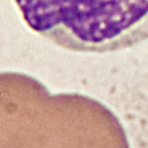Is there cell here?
I'll use <instances>...</instances> for the list:
<instances>
[{
  "mask_svg": "<svg viewBox=\"0 0 148 148\" xmlns=\"http://www.w3.org/2000/svg\"><path fill=\"white\" fill-rule=\"evenodd\" d=\"M54 1L49 3L41 0L17 1L27 22L33 28L39 31L47 30L59 21V15H61V8H55L57 3Z\"/></svg>",
  "mask_w": 148,
  "mask_h": 148,
  "instance_id": "6da1fadb",
  "label": "cell"
}]
</instances>
